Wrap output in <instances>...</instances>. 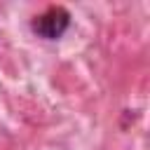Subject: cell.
<instances>
[{"label":"cell","mask_w":150,"mask_h":150,"mask_svg":"<svg viewBox=\"0 0 150 150\" xmlns=\"http://www.w3.org/2000/svg\"><path fill=\"white\" fill-rule=\"evenodd\" d=\"M70 28V12L63 5H49L30 19V30L42 40H59Z\"/></svg>","instance_id":"obj_1"}]
</instances>
